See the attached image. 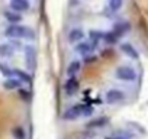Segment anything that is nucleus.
I'll return each instance as SVG.
<instances>
[{
	"instance_id": "3",
	"label": "nucleus",
	"mask_w": 148,
	"mask_h": 139,
	"mask_svg": "<svg viewBox=\"0 0 148 139\" xmlns=\"http://www.w3.org/2000/svg\"><path fill=\"white\" fill-rule=\"evenodd\" d=\"M115 77H116L119 81H123V83H134V81H136L138 74H136V70H135L132 65L123 64V65L116 67V70H115Z\"/></svg>"
},
{
	"instance_id": "20",
	"label": "nucleus",
	"mask_w": 148,
	"mask_h": 139,
	"mask_svg": "<svg viewBox=\"0 0 148 139\" xmlns=\"http://www.w3.org/2000/svg\"><path fill=\"white\" fill-rule=\"evenodd\" d=\"M105 139H129V138L125 135H110V136H106Z\"/></svg>"
},
{
	"instance_id": "7",
	"label": "nucleus",
	"mask_w": 148,
	"mask_h": 139,
	"mask_svg": "<svg viewBox=\"0 0 148 139\" xmlns=\"http://www.w3.org/2000/svg\"><path fill=\"white\" fill-rule=\"evenodd\" d=\"M84 36H86V33H84V31L82 28H73L67 33V41L70 44H77V42L83 41Z\"/></svg>"
},
{
	"instance_id": "15",
	"label": "nucleus",
	"mask_w": 148,
	"mask_h": 139,
	"mask_svg": "<svg viewBox=\"0 0 148 139\" xmlns=\"http://www.w3.org/2000/svg\"><path fill=\"white\" fill-rule=\"evenodd\" d=\"M21 84H22V81H19L15 77H9V78H6V81H3V87L6 90H19Z\"/></svg>"
},
{
	"instance_id": "19",
	"label": "nucleus",
	"mask_w": 148,
	"mask_h": 139,
	"mask_svg": "<svg viewBox=\"0 0 148 139\" xmlns=\"http://www.w3.org/2000/svg\"><path fill=\"white\" fill-rule=\"evenodd\" d=\"M12 133H13V136H15L16 139H25V138H26L25 130H23V127H21V126H16V127L12 130Z\"/></svg>"
},
{
	"instance_id": "12",
	"label": "nucleus",
	"mask_w": 148,
	"mask_h": 139,
	"mask_svg": "<svg viewBox=\"0 0 148 139\" xmlns=\"http://www.w3.org/2000/svg\"><path fill=\"white\" fill-rule=\"evenodd\" d=\"M3 18L8 20L9 25L21 23V22H22V15H21V13H16V12H13V10H5V12H3Z\"/></svg>"
},
{
	"instance_id": "5",
	"label": "nucleus",
	"mask_w": 148,
	"mask_h": 139,
	"mask_svg": "<svg viewBox=\"0 0 148 139\" xmlns=\"http://www.w3.org/2000/svg\"><path fill=\"white\" fill-rule=\"evenodd\" d=\"M31 0H9V7L10 10L16 13H26L31 10Z\"/></svg>"
},
{
	"instance_id": "8",
	"label": "nucleus",
	"mask_w": 148,
	"mask_h": 139,
	"mask_svg": "<svg viewBox=\"0 0 148 139\" xmlns=\"http://www.w3.org/2000/svg\"><path fill=\"white\" fill-rule=\"evenodd\" d=\"M93 49H95V46L90 42H86V41H80V42L76 44V46H74V52H76L77 55H82V57L90 55V52Z\"/></svg>"
},
{
	"instance_id": "17",
	"label": "nucleus",
	"mask_w": 148,
	"mask_h": 139,
	"mask_svg": "<svg viewBox=\"0 0 148 139\" xmlns=\"http://www.w3.org/2000/svg\"><path fill=\"white\" fill-rule=\"evenodd\" d=\"M123 3L125 0H108V7L112 13H116L123 7Z\"/></svg>"
},
{
	"instance_id": "21",
	"label": "nucleus",
	"mask_w": 148,
	"mask_h": 139,
	"mask_svg": "<svg viewBox=\"0 0 148 139\" xmlns=\"http://www.w3.org/2000/svg\"><path fill=\"white\" fill-rule=\"evenodd\" d=\"M28 93H29L28 90H19V96H21L22 99H25V100L29 99V94H28Z\"/></svg>"
},
{
	"instance_id": "18",
	"label": "nucleus",
	"mask_w": 148,
	"mask_h": 139,
	"mask_svg": "<svg viewBox=\"0 0 148 139\" xmlns=\"http://www.w3.org/2000/svg\"><path fill=\"white\" fill-rule=\"evenodd\" d=\"M0 74H3L6 78H9V77H12V74H13V68L8 67V65L3 64V62H0Z\"/></svg>"
},
{
	"instance_id": "1",
	"label": "nucleus",
	"mask_w": 148,
	"mask_h": 139,
	"mask_svg": "<svg viewBox=\"0 0 148 139\" xmlns=\"http://www.w3.org/2000/svg\"><path fill=\"white\" fill-rule=\"evenodd\" d=\"M5 36L12 38V39H32L35 36V32L32 28H29L26 25L13 23L5 29Z\"/></svg>"
},
{
	"instance_id": "10",
	"label": "nucleus",
	"mask_w": 148,
	"mask_h": 139,
	"mask_svg": "<svg viewBox=\"0 0 148 139\" xmlns=\"http://www.w3.org/2000/svg\"><path fill=\"white\" fill-rule=\"evenodd\" d=\"M103 38H105V32L103 31H99V29H92V31H89V42L96 48L97 46V44L100 42V41H103Z\"/></svg>"
},
{
	"instance_id": "11",
	"label": "nucleus",
	"mask_w": 148,
	"mask_h": 139,
	"mask_svg": "<svg viewBox=\"0 0 148 139\" xmlns=\"http://www.w3.org/2000/svg\"><path fill=\"white\" fill-rule=\"evenodd\" d=\"M80 70H82V61L74 59V61H71V62L68 64L65 73H67L68 77H76V76L80 73Z\"/></svg>"
},
{
	"instance_id": "2",
	"label": "nucleus",
	"mask_w": 148,
	"mask_h": 139,
	"mask_svg": "<svg viewBox=\"0 0 148 139\" xmlns=\"http://www.w3.org/2000/svg\"><path fill=\"white\" fill-rule=\"evenodd\" d=\"M89 113H92V109L87 104H84V103H76V104L70 106L62 113V119L64 120H77L79 117H82L84 114H89Z\"/></svg>"
},
{
	"instance_id": "4",
	"label": "nucleus",
	"mask_w": 148,
	"mask_h": 139,
	"mask_svg": "<svg viewBox=\"0 0 148 139\" xmlns=\"http://www.w3.org/2000/svg\"><path fill=\"white\" fill-rule=\"evenodd\" d=\"M125 99H126V94L121 89H109L105 93V102L108 104H118V103H122Z\"/></svg>"
},
{
	"instance_id": "14",
	"label": "nucleus",
	"mask_w": 148,
	"mask_h": 139,
	"mask_svg": "<svg viewBox=\"0 0 148 139\" xmlns=\"http://www.w3.org/2000/svg\"><path fill=\"white\" fill-rule=\"evenodd\" d=\"M12 77H15V78H18L19 81H22V83H31V76L26 73V71H23V70H19V68H13V74H12Z\"/></svg>"
},
{
	"instance_id": "9",
	"label": "nucleus",
	"mask_w": 148,
	"mask_h": 139,
	"mask_svg": "<svg viewBox=\"0 0 148 139\" xmlns=\"http://www.w3.org/2000/svg\"><path fill=\"white\" fill-rule=\"evenodd\" d=\"M119 49H121L122 54H125V55H126L128 58H131V59H138V58H139V52H138L136 48H135L132 44H129V42L121 44V45H119Z\"/></svg>"
},
{
	"instance_id": "6",
	"label": "nucleus",
	"mask_w": 148,
	"mask_h": 139,
	"mask_svg": "<svg viewBox=\"0 0 148 139\" xmlns=\"http://www.w3.org/2000/svg\"><path fill=\"white\" fill-rule=\"evenodd\" d=\"M79 87H80V83L77 77H68L64 83V93L67 96H74L77 93Z\"/></svg>"
},
{
	"instance_id": "16",
	"label": "nucleus",
	"mask_w": 148,
	"mask_h": 139,
	"mask_svg": "<svg viewBox=\"0 0 148 139\" xmlns=\"http://www.w3.org/2000/svg\"><path fill=\"white\" fill-rule=\"evenodd\" d=\"M15 46L12 42L9 44H0V57H12L15 54Z\"/></svg>"
},
{
	"instance_id": "13",
	"label": "nucleus",
	"mask_w": 148,
	"mask_h": 139,
	"mask_svg": "<svg viewBox=\"0 0 148 139\" xmlns=\"http://www.w3.org/2000/svg\"><path fill=\"white\" fill-rule=\"evenodd\" d=\"M108 123H109V119H108V117H96V119L90 120V122L86 125V127H89V129H102V127H105Z\"/></svg>"
}]
</instances>
